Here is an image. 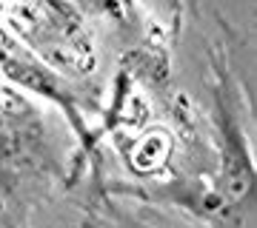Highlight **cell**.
Segmentation results:
<instances>
[{
    "label": "cell",
    "mask_w": 257,
    "mask_h": 228,
    "mask_svg": "<svg viewBox=\"0 0 257 228\" xmlns=\"http://www.w3.org/2000/svg\"><path fill=\"white\" fill-rule=\"evenodd\" d=\"M9 20L20 40L55 72L83 77L97 66L92 37L63 0H15Z\"/></svg>",
    "instance_id": "6da1fadb"
}]
</instances>
